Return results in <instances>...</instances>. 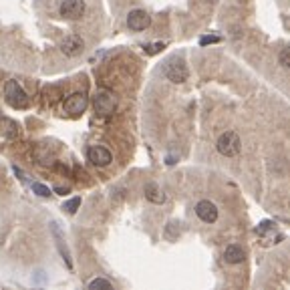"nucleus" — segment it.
Returning <instances> with one entry per match:
<instances>
[{
    "instance_id": "nucleus-8",
    "label": "nucleus",
    "mask_w": 290,
    "mask_h": 290,
    "mask_svg": "<svg viewBox=\"0 0 290 290\" xmlns=\"http://www.w3.org/2000/svg\"><path fill=\"white\" fill-rule=\"evenodd\" d=\"M151 25V16L145 12V10H141V8H137V10H131L129 14H127V27L131 29V31H145L147 27Z\"/></svg>"
},
{
    "instance_id": "nucleus-7",
    "label": "nucleus",
    "mask_w": 290,
    "mask_h": 290,
    "mask_svg": "<svg viewBox=\"0 0 290 290\" xmlns=\"http://www.w3.org/2000/svg\"><path fill=\"white\" fill-rule=\"evenodd\" d=\"M87 155H89V161H91L93 165H97V167H107V165H111V161H113V155H111V151L107 147H103V145L89 147Z\"/></svg>"
},
{
    "instance_id": "nucleus-4",
    "label": "nucleus",
    "mask_w": 290,
    "mask_h": 290,
    "mask_svg": "<svg viewBox=\"0 0 290 290\" xmlns=\"http://www.w3.org/2000/svg\"><path fill=\"white\" fill-rule=\"evenodd\" d=\"M89 107V97L87 93H73L69 99L64 101V113L71 117H79L83 115Z\"/></svg>"
},
{
    "instance_id": "nucleus-21",
    "label": "nucleus",
    "mask_w": 290,
    "mask_h": 290,
    "mask_svg": "<svg viewBox=\"0 0 290 290\" xmlns=\"http://www.w3.org/2000/svg\"><path fill=\"white\" fill-rule=\"evenodd\" d=\"M4 127H6V135L8 137H16V123H12V121H4Z\"/></svg>"
},
{
    "instance_id": "nucleus-15",
    "label": "nucleus",
    "mask_w": 290,
    "mask_h": 290,
    "mask_svg": "<svg viewBox=\"0 0 290 290\" xmlns=\"http://www.w3.org/2000/svg\"><path fill=\"white\" fill-rule=\"evenodd\" d=\"M89 288H105V290H113V284H111L107 278H95L89 282Z\"/></svg>"
},
{
    "instance_id": "nucleus-12",
    "label": "nucleus",
    "mask_w": 290,
    "mask_h": 290,
    "mask_svg": "<svg viewBox=\"0 0 290 290\" xmlns=\"http://www.w3.org/2000/svg\"><path fill=\"white\" fill-rule=\"evenodd\" d=\"M145 197L151 204H163L165 202V193L158 184H147L145 186Z\"/></svg>"
},
{
    "instance_id": "nucleus-19",
    "label": "nucleus",
    "mask_w": 290,
    "mask_h": 290,
    "mask_svg": "<svg viewBox=\"0 0 290 290\" xmlns=\"http://www.w3.org/2000/svg\"><path fill=\"white\" fill-rule=\"evenodd\" d=\"M278 61H280V64L284 66V69H290V47H286V49L280 51Z\"/></svg>"
},
{
    "instance_id": "nucleus-20",
    "label": "nucleus",
    "mask_w": 290,
    "mask_h": 290,
    "mask_svg": "<svg viewBox=\"0 0 290 290\" xmlns=\"http://www.w3.org/2000/svg\"><path fill=\"white\" fill-rule=\"evenodd\" d=\"M32 190H34V193L40 195V197H49V195H51V190H49L47 186H42V184H32Z\"/></svg>"
},
{
    "instance_id": "nucleus-13",
    "label": "nucleus",
    "mask_w": 290,
    "mask_h": 290,
    "mask_svg": "<svg viewBox=\"0 0 290 290\" xmlns=\"http://www.w3.org/2000/svg\"><path fill=\"white\" fill-rule=\"evenodd\" d=\"M51 228H53V232H55V236H57V246H59V252L63 254V260H64V264L71 268L73 262H71V254L66 252V246H64V236H63V232L59 230V224H51Z\"/></svg>"
},
{
    "instance_id": "nucleus-23",
    "label": "nucleus",
    "mask_w": 290,
    "mask_h": 290,
    "mask_svg": "<svg viewBox=\"0 0 290 290\" xmlns=\"http://www.w3.org/2000/svg\"><path fill=\"white\" fill-rule=\"evenodd\" d=\"M12 169H14V173H16V175H18V180H22V182H25V184H29V175H27V173H25V171H22V169H20V167H18V165H14V167H12Z\"/></svg>"
},
{
    "instance_id": "nucleus-18",
    "label": "nucleus",
    "mask_w": 290,
    "mask_h": 290,
    "mask_svg": "<svg viewBox=\"0 0 290 290\" xmlns=\"http://www.w3.org/2000/svg\"><path fill=\"white\" fill-rule=\"evenodd\" d=\"M161 49H165L163 42H153V44H145V47H143V51H145L147 55H158Z\"/></svg>"
},
{
    "instance_id": "nucleus-14",
    "label": "nucleus",
    "mask_w": 290,
    "mask_h": 290,
    "mask_svg": "<svg viewBox=\"0 0 290 290\" xmlns=\"http://www.w3.org/2000/svg\"><path fill=\"white\" fill-rule=\"evenodd\" d=\"M79 206H81V197H71L69 202H66L64 206H63V210L66 212V214H77V210H79Z\"/></svg>"
},
{
    "instance_id": "nucleus-1",
    "label": "nucleus",
    "mask_w": 290,
    "mask_h": 290,
    "mask_svg": "<svg viewBox=\"0 0 290 290\" xmlns=\"http://www.w3.org/2000/svg\"><path fill=\"white\" fill-rule=\"evenodd\" d=\"M4 99L14 109H27L31 105L27 91L16 81H6V85H4Z\"/></svg>"
},
{
    "instance_id": "nucleus-5",
    "label": "nucleus",
    "mask_w": 290,
    "mask_h": 290,
    "mask_svg": "<svg viewBox=\"0 0 290 290\" xmlns=\"http://www.w3.org/2000/svg\"><path fill=\"white\" fill-rule=\"evenodd\" d=\"M115 107H117V101H115V97L111 95L109 91H105V89H101V91L97 93V97H95V111L99 115H111L115 111Z\"/></svg>"
},
{
    "instance_id": "nucleus-22",
    "label": "nucleus",
    "mask_w": 290,
    "mask_h": 290,
    "mask_svg": "<svg viewBox=\"0 0 290 290\" xmlns=\"http://www.w3.org/2000/svg\"><path fill=\"white\" fill-rule=\"evenodd\" d=\"M216 42H220V36H202L199 38V44H202V47H206V44H216Z\"/></svg>"
},
{
    "instance_id": "nucleus-6",
    "label": "nucleus",
    "mask_w": 290,
    "mask_h": 290,
    "mask_svg": "<svg viewBox=\"0 0 290 290\" xmlns=\"http://www.w3.org/2000/svg\"><path fill=\"white\" fill-rule=\"evenodd\" d=\"M61 53L64 55V57H77V55H81L83 53V49H85V40L79 36V34H69V36H64L63 40H61Z\"/></svg>"
},
{
    "instance_id": "nucleus-9",
    "label": "nucleus",
    "mask_w": 290,
    "mask_h": 290,
    "mask_svg": "<svg viewBox=\"0 0 290 290\" xmlns=\"http://www.w3.org/2000/svg\"><path fill=\"white\" fill-rule=\"evenodd\" d=\"M61 16L63 18H71V20H77L83 16L85 12V2L83 0H63V4L59 8Z\"/></svg>"
},
{
    "instance_id": "nucleus-3",
    "label": "nucleus",
    "mask_w": 290,
    "mask_h": 290,
    "mask_svg": "<svg viewBox=\"0 0 290 290\" xmlns=\"http://www.w3.org/2000/svg\"><path fill=\"white\" fill-rule=\"evenodd\" d=\"M165 77H167L171 83H175V85L186 83L188 77H190V71H188V66H186L184 59L171 57V59L165 63Z\"/></svg>"
},
{
    "instance_id": "nucleus-10",
    "label": "nucleus",
    "mask_w": 290,
    "mask_h": 290,
    "mask_svg": "<svg viewBox=\"0 0 290 290\" xmlns=\"http://www.w3.org/2000/svg\"><path fill=\"white\" fill-rule=\"evenodd\" d=\"M195 216L202 222H206V224H214L218 220V208L210 199H202V202H197V206H195Z\"/></svg>"
},
{
    "instance_id": "nucleus-16",
    "label": "nucleus",
    "mask_w": 290,
    "mask_h": 290,
    "mask_svg": "<svg viewBox=\"0 0 290 290\" xmlns=\"http://www.w3.org/2000/svg\"><path fill=\"white\" fill-rule=\"evenodd\" d=\"M274 230V222H270V220H266V222H262V224L256 228V234L260 236V238H264L268 232H272Z\"/></svg>"
},
{
    "instance_id": "nucleus-24",
    "label": "nucleus",
    "mask_w": 290,
    "mask_h": 290,
    "mask_svg": "<svg viewBox=\"0 0 290 290\" xmlns=\"http://www.w3.org/2000/svg\"><path fill=\"white\" fill-rule=\"evenodd\" d=\"M55 192H57L59 195H66V193H69V190H66V188H55Z\"/></svg>"
},
{
    "instance_id": "nucleus-17",
    "label": "nucleus",
    "mask_w": 290,
    "mask_h": 290,
    "mask_svg": "<svg viewBox=\"0 0 290 290\" xmlns=\"http://www.w3.org/2000/svg\"><path fill=\"white\" fill-rule=\"evenodd\" d=\"M177 226H180V224H175V222H171V224L165 228V238L167 240H177V236H180V228H177Z\"/></svg>"
},
{
    "instance_id": "nucleus-2",
    "label": "nucleus",
    "mask_w": 290,
    "mask_h": 290,
    "mask_svg": "<svg viewBox=\"0 0 290 290\" xmlns=\"http://www.w3.org/2000/svg\"><path fill=\"white\" fill-rule=\"evenodd\" d=\"M216 147H218V151L222 155H226V158H236V155L240 153V149H242V141H240L236 131H226V133H222V135L218 137Z\"/></svg>"
},
{
    "instance_id": "nucleus-11",
    "label": "nucleus",
    "mask_w": 290,
    "mask_h": 290,
    "mask_svg": "<svg viewBox=\"0 0 290 290\" xmlns=\"http://www.w3.org/2000/svg\"><path fill=\"white\" fill-rule=\"evenodd\" d=\"M224 260L228 264H242L246 260V252H244L242 246H236V244H230V246L224 250Z\"/></svg>"
}]
</instances>
